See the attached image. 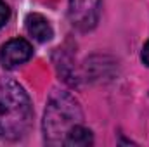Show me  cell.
Returning <instances> with one entry per match:
<instances>
[{"mask_svg": "<svg viewBox=\"0 0 149 147\" xmlns=\"http://www.w3.org/2000/svg\"><path fill=\"white\" fill-rule=\"evenodd\" d=\"M68 16L78 31H90L99 23L101 0H70Z\"/></svg>", "mask_w": 149, "mask_h": 147, "instance_id": "obj_3", "label": "cell"}, {"mask_svg": "<svg viewBox=\"0 0 149 147\" xmlns=\"http://www.w3.org/2000/svg\"><path fill=\"white\" fill-rule=\"evenodd\" d=\"M94 142V137H92V132L81 125H76L73 126L66 139H64V144L63 146H68V147H87V146H92Z\"/></svg>", "mask_w": 149, "mask_h": 147, "instance_id": "obj_6", "label": "cell"}, {"mask_svg": "<svg viewBox=\"0 0 149 147\" xmlns=\"http://www.w3.org/2000/svg\"><path fill=\"white\" fill-rule=\"evenodd\" d=\"M33 123V106L26 90L14 80L0 83V137L19 140L26 137Z\"/></svg>", "mask_w": 149, "mask_h": 147, "instance_id": "obj_1", "label": "cell"}, {"mask_svg": "<svg viewBox=\"0 0 149 147\" xmlns=\"http://www.w3.org/2000/svg\"><path fill=\"white\" fill-rule=\"evenodd\" d=\"M9 17H10V9L3 0H0V28L7 24Z\"/></svg>", "mask_w": 149, "mask_h": 147, "instance_id": "obj_7", "label": "cell"}, {"mask_svg": "<svg viewBox=\"0 0 149 147\" xmlns=\"http://www.w3.org/2000/svg\"><path fill=\"white\" fill-rule=\"evenodd\" d=\"M83 112L71 94L56 90L47 102L43 114V139L49 146H61L68 132L80 125Z\"/></svg>", "mask_w": 149, "mask_h": 147, "instance_id": "obj_2", "label": "cell"}, {"mask_svg": "<svg viewBox=\"0 0 149 147\" xmlns=\"http://www.w3.org/2000/svg\"><path fill=\"white\" fill-rule=\"evenodd\" d=\"M141 57H142V62L149 68V40L144 43V47H142V55Z\"/></svg>", "mask_w": 149, "mask_h": 147, "instance_id": "obj_8", "label": "cell"}, {"mask_svg": "<svg viewBox=\"0 0 149 147\" xmlns=\"http://www.w3.org/2000/svg\"><path fill=\"white\" fill-rule=\"evenodd\" d=\"M33 57V47L24 38H12L0 49V64L5 69H16Z\"/></svg>", "mask_w": 149, "mask_h": 147, "instance_id": "obj_4", "label": "cell"}, {"mask_svg": "<svg viewBox=\"0 0 149 147\" xmlns=\"http://www.w3.org/2000/svg\"><path fill=\"white\" fill-rule=\"evenodd\" d=\"M26 30L40 43H45L54 37V30H52L49 19L37 12H31L26 16Z\"/></svg>", "mask_w": 149, "mask_h": 147, "instance_id": "obj_5", "label": "cell"}]
</instances>
